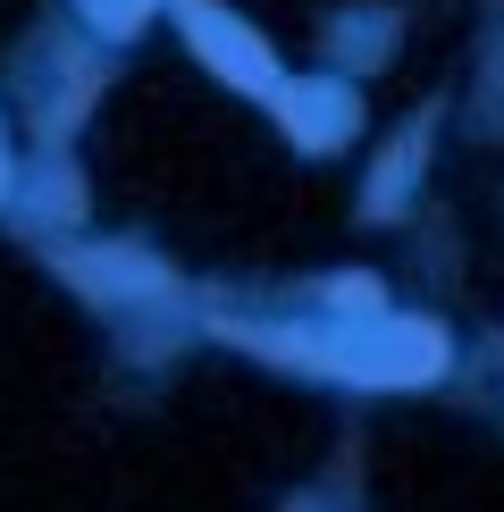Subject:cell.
Masks as SVG:
<instances>
[{
    "label": "cell",
    "instance_id": "1",
    "mask_svg": "<svg viewBox=\"0 0 504 512\" xmlns=\"http://www.w3.org/2000/svg\"><path fill=\"white\" fill-rule=\"evenodd\" d=\"M261 353H286V361H311V370H345V378H387V387H420V378L446 370V336L420 328V319H387V328H353L336 345H286V328H252Z\"/></svg>",
    "mask_w": 504,
    "mask_h": 512
},
{
    "label": "cell",
    "instance_id": "2",
    "mask_svg": "<svg viewBox=\"0 0 504 512\" xmlns=\"http://www.w3.org/2000/svg\"><path fill=\"white\" fill-rule=\"evenodd\" d=\"M177 26L194 42V59L219 84H236V93H278V59H269V42L244 26V17L210 9V0H177Z\"/></svg>",
    "mask_w": 504,
    "mask_h": 512
},
{
    "label": "cell",
    "instance_id": "3",
    "mask_svg": "<svg viewBox=\"0 0 504 512\" xmlns=\"http://www.w3.org/2000/svg\"><path fill=\"white\" fill-rule=\"evenodd\" d=\"M278 118L303 152H336L353 135V93L336 76H311V84H278Z\"/></svg>",
    "mask_w": 504,
    "mask_h": 512
},
{
    "label": "cell",
    "instance_id": "4",
    "mask_svg": "<svg viewBox=\"0 0 504 512\" xmlns=\"http://www.w3.org/2000/svg\"><path fill=\"white\" fill-rule=\"evenodd\" d=\"M68 269H76V277H84L93 294H152V286H160V277L143 269L135 252H76Z\"/></svg>",
    "mask_w": 504,
    "mask_h": 512
},
{
    "label": "cell",
    "instance_id": "5",
    "mask_svg": "<svg viewBox=\"0 0 504 512\" xmlns=\"http://www.w3.org/2000/svg\"><path fill=\"white\" fill-rule=\"evenodd\" d=\"M412 168H420V126H412L404 143H395V160H387V168H378V177H370V210H395V202H404Z\"/></svg>",
    "mask_w": 504,
    "mask_h": 512
},
{
    "label": "cell",
    "instance_id": "6",
    "mask_svg": "<svg viewBox=\"0 0 504 512\" xmlns=\"http://www.w3.org/2000/svg\"><path fill=\"white\" fill-rule=\"evenodd\" d=\"M84 17H93L101 34H135L143 17H152V0H84Z\"/></svg>",
    "mask_w": 504,
    "mask_h": 512
},
{
    "label": "cell",
    "instance_id": "7",
    "mask_svg": "<svg viewBox=\"0 0 504 512\" xmlns=\"http://www.w3.org/2000/svg\"><path fill=\"white\" fill-rule=\"evenodd\" d=\"M0 185H9V152H0Z\"/></svg>",
    "mask_w": 504,
    "mask_h": 512
}]
</instances>
